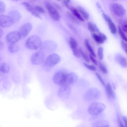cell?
I'll return each instance as SVG.
<instances>
[{
	"mask_svg": "<svg viewBox=\"0 0 127 127\" xmlns=\"http://www.w3.org/2000/svg\"><path fill=\"white\" fill-rule=\"evenodd\" d=\"M108 23L111 32L113 34H116L117 32V29L115 24L112 22Z\"/></svg>",
	"mask_w": 127,
	"mask_h": 127,
	"instance_id": "484cf974",
	"label": "cell"
},
{
	"mask_svg": "<svg viewBox=\"0 0 127 127\" xmlns=\"http://www.w3.org/2000/svg\"><path fill=\"white\" fill-rule=\"evenodd\" d=\"M123 119L125 124V127H127V118L125 116H124L123 117Z\"/></svg>",
	"mask_w": 127,
	"mask_h": 127,
	"instance_id": "ab89813d",
	"label": "cell"
},
{
	"mask_svg": "<svg viewBox=\"0 0 127 127\" xmlns=\"http://www.w3.org/2000/svg\"><path fill=\"white\" fill-rule=\"evenodd\" d=\"M77 79V74L74 72L68 73L64 80L61 86H68L73 84L76 82Z\"/></svg>",
	"mask_w": 127,
	"mask_h": 127,
	"instance_id": "9c48e42d",
	"label": "cell"
},
{
	"mask_svg": "<svg viewBox=\"0 0 127 127\" xmlns=\"http://www.w3.org/2000/svg\"><path fill=\"white\" fill-rule=\"evenodd\" d=\"M98 34L99 35L103 38V40L105 41L107 39V37L104 34L102 33L99 32H98Z\"/></svg>",
	"mask_w": 127,
	"mask_h": 127,
	"instance_id": "74e56055",
	"label": "cell"
},
{
	"mask_svg": "<svg viewBox=\"0 0 127 127\" xmlns=\"http://www.w3.org/2000/svg\"><path fill=\"white\" fill-rule=\"evenodd\" d=\"M99 68L102 73L106 74L107 73V70L106 67L101 62H99L98 63Z\"/></svg>",
	"mask_w": 127,
	"mask_h": 127,
	"instance_id": "83f0119b",
	"label": "cell"
},
{
	"mask_svg": "<svg viewBox=\"0 0 127 127\" xmlns=\"http://www.w3.org/2000/svg\"><path fill=\"white\" fill-rule=\"evenodd\" d=\"M78 49L80 55L81 56L86 62L89 63L90 60L89 57L81 48H79Z\"/></svg>",
	"mask_w": 127,
	"mask_h": 127,
	"instance_id": "cb8c5ba5",
	"label": "cell"
},
{
	"mask_svg": "<svg viewBox=\"0 0 127 127\" xmlns=\"http://www.w3.org/2000/svg\"><path fill=\"white\" fill-rule=\"evenodd\" d=\"M69 43L70 47L72 50L77 48L78 43L76 40L74 38L72 37H70Z\"/></svg>",
	"mask_w": 127,
	"mask_h": 127,
	"instance_id": "44dd1931",
	"label": "cell"
},
{
	"mask_svg": "<svg viewBox=\"0 0 127 127\" xmlns=\"http://www.w3.org/2000/svg\"><path fill=\"white\" fill-rule=\"evenodd\" d=\"M70 86H61L58 92V95L62 97H65L69 95L70 92Z\"/></svg>",
	"mask_w": 127,
	"mask_h": 127,
	"instance_id": "4fadbf2b",
	"label": "cell"
},
{
	"mask_svg": "<svg viewBox=\"0 0 127 127\" xmlns=\"http://www.w3.org/2000/svg\"><path fill=\"white\" fill-rule=\"evenodd\" d=\"M106 107L105 105L103 103L95 102L89 106L88 109V112L91 115H97L104 111Z\"/></svg>",
	"mask_w": 127,
	"mask_h": 127,
	"instance_id": "7a4b0ae2",
	"label": "cell"
},
{
	"mask_svg": "<svg viewBox=\"0 0 127 127\" xmlns=\"http://www.w3.org/2000/svg\"><path fill=\"white\" fill-rule=\"evenodd\" d=\"M42 41L40 38L37 35H32L27 39L25 42L26 47L28 49L35 50L41 45Z\"/></svg>",
	"mask_w": 127,
	"mask_h": 127,
	"instance_id": "6da1fadb",
	"label": "cell"
},
{
	"mask_svg": "<svg viewBox=\"0 0 127 127\" xmlns=\"http://www.w3.org/2000/svg\"><path fill=\"white\" fill-rule=\"evenodd\" d=\"M68 72L65 69H62L57 71L54 74L53 80L56 84L61 86L63 84Z\"/></svg>",
	"mask_w": 127,
	"mask_h": 127,
	"instance_id": "277c9868",
	"label": "cell"
},
{
	"mask_svg": "<svg viewBox=\"0 0 127 127\" xmlns=\"http://www.w3.org/2000/svg\"><path fill=\"white\" fill-rule=\"evenodd\" d=\"M21 35L19 32L13 31L9 33L6 36L7 41L10 44L16 43L20 39Z\"/></svg>",
	"mask_w": 127,
	"mask_h": 127,
	"instance_id": "ba28073f",
	"label": "cell"
},
{
	"mask_svg": "<svg viewBox=\"0 0 127 127\" xmlns=\"http://www.w3.org/2000/svg\"><path fill=\"white\" fill-rule=\"evenodd\" d=\"M118 31L119 34L123 40L127 42V36L120 26L118 27Z\"/></svg>",
	"mask_w": 127,
	"mask_h": 127,
	"instance_id": "4316f807",
	"label": "cell"
},
{
	"mask_svg": "<svg viewBox=\"0 0 127 127\" xmlns=\"http://www.w3.org/2000/svg\"><path fill=\"white\" fill-rule=\"evenodd\" d=\"M121 44L123 49L124 50L126 53H127V43L124 40H122Z\"/></svg>",
	"mask_w": 127,
	"mask_h": 127,
	"instance_id": "e575fe53",
	"label": "cell"
},
{
	"mask_svg": "<svg viewBox=\"0 0 127 127\" xmlns=\"http://www.w3.org/2000/svg\"><path fill=\"white\" fill-rule=\"evenodd\" d=\"M85 43L88 50L90 52V54L94 57H96V55L95 51L90 44L89 40L88 39H85Z\"/></svg>",
	"mask_w": 127,
	"mask_h": 127,
	"instance_id": "d6986e66",
	"label": "cell"
},
{
	"mask_svg": "<svg viewBox=\"0 0 127 127\" xmlns=\"http://www.w3.org/2000/svg\"><path fill=\"white\" fill-rule=\"evenodd\" d=\"M102 15L104 19L108 23L112 22L111 18L109 16L104 13H103Z\"/></svg>",
	"mask_w": 127,
	"mask_h": 127,
	"instance_id": "836d02e7",
	"label": "cell"
},
{
	"mask_svg": "<svg viewBox=\"0 0 127 127\" xmlns=\"http://www.w3.org/2000/svg\"><path fill=\"white\" fill-rule=\"evenodd\" d=\"M70 1V0H66L64 1V4L67 8H68L69 6V3Z\"/></svg>",
	"mask_w": 127,
	"mask_h": 127,
	"instance_id": "f35d334b",
	"label": "cell"
},
{
	"mask_svg": "<svg viewBox=\"0 0 127 127\" xmlns=\"http://www.w3.org/2000/svg\"><path fill=\"white\" fill-rule=\"evenodd\" d=\"M79 11L83 17L86 20L88 19L89 17V15L87 11L83 7L80 6H78Z\"/></svg>",
	"mask_w": 127,
	"mask_h": 127,
	"instance_id": "ffe728a7",
	"label": "cell"
},
{
	"mask_svg": "<svg viewBox=\"0 0 127 127\" xmlns=\"http://www.w3.org/2000/svg\"><path fill=\"white\" fill-rule=\"evenodd\" d=\"M103 48L102 47H98L97 49V54L99 59L102 60L103 58Z\"/></svg>",
	"mask_w": 127,
	"mask_h": 127,
	"instance_id": "f1b7e54d",
	"label": "cell"
},
{
	"mask_svg": "<svg viewBox=\"0 0 127 127\" xmlns=\"http://www.w3.org/2000/svg\"><path fill=\"white\" fill-rule=\"evenodd\" d=\"M45 5L51 17L55 21H59L60 18V15L55 8L52 4L48 2H45Z\"/></svg>",
	"mask_w": 127,
	"mask_h": 127,
	"instance_id": "8992f818",
	"label": "cell"
},
{
	"mask_svg": "<svg viewBox=\"0 0 127 127\" xmlns=\"http://www.w3.org/2000/svg\"><path fill=\"white\" fill-rule=\"evenodd\" d=\"M13 23L8 16L3 14L0 15V26L3 28H7L10 27Z\"/></svg>",
	"mask_w": 127,
	"mask_h": 127,
	"instance_id": "30bf717a",
	"label": "cell"
},
{
	"mask_svg": "<svg viewBox=\"0 0 127 127\" xmlns=\"http://www.w3.org/2000/svg\"><path fill=\"white\" fill-rule=\"evenodd\" d=\"M106 94L109 97L111 98L114 97V93L112 86L110 83H108L106 85Z\"/></svg>",
	"mask_w": 127,
	"mask_h": 127,
	"instance_id": "e0dca14e",
	"label": "cell"
},
{
	"mask_svg": "<svg viewBox=\"0 0 127 127\" xmlns=\"http://www.w3.org/2000/svg\"><path fill=\"white\" fill-rule=\"evenodd\" d=\"M87 27L89 30L92 32H99V29L96 25L91 22L89 21L88 23Z\"/></svg>",
	"mask_w": 127,
	"mask_h": 127,
	"instance_id": "ac0fdd59",
	"label": "cell"
},
{
	"mask_svg": "<svg viewBox=\"0 0 127 127\" xmlns=\"http://www.w3.org/2000/svg\"><path fill=\"white\" fill-rule=\"evenodd\" d=\"M84 64L86 68L90 70L95 71L96 70V67L94 65H89L86 63H84Z\"/></svg>",
	"mask_w": 127,
	"mask_h": 127,
	"instance_id": "4dcf8cb0",
	"label": "cell"
},
{
	"mask_svg": "<svg viewBox=\"0 0 127 127\" xmlns=\"http://www.w3.org/2000/svg\"><path fill=\"white\" fill-rule=\"evenodd\" d=\"M121 28L122 30L124 32H127V21L126 20H124L123 22Z\"/></svg>",
	"mask_w": 127,
	"mask_h": 127,
	"instance_id": "d6a6232c",
	"label": "cell"
},
{
	"mask_svg": "<svg viewBox=\"0 0 127 127\" xmlns=\"http://www.w3.org/2000/svg\"><path fill=\"white\" fill-rule=\"evenodd\" d=\"M99 127H110V126L107 124H105L104 125Z\"/></svg>",
	"mask_w": 127,
	"mask_h": 127,
	"instance_id": "ee69618b",
	"label": "cell"
},
{
	"mask_svg": "<svg viewBox=\"0 0 127 127\" xmlns=\"http://www.w3.org/2000/svg\"><path fill=\"white\" fill-rule=\"evenodd\" d=\"M116 61L123 67H125L127 66V61L125 57L121 55H118L116 57Z\"/></svg>",
	"mask_w": 127,
	"mask_h": 127,
	"instance_id": "2e32d148",
	"label": "cell"
},
{
	"mask_svg": "<svg viewBox=\"0 0 127 127\" xmlns=\"http://www.w3.org/2000/svg\"><path fill=\"white\" fill-rule=\"evenodd\" d=\"M35 9L37 12L41 13H44L45 11L44 9L42 7L36 5L34 7Z\"/></svg>",
	"mask_w": 127,
	"mask_h": 127,
	"instance_id": "1f68e13d",
	"label": "cell"
},
{
	"mask_svg": "<svg viewBox=\"0 0 127 127\" xmlns=\"http://www.w3.org/2000/svg\"><path fill=\"white\" fill-rule=\"evenodd\" d=\"M32 28V26L30 23H27L22 25L20 27L19 32L21 36L23 37L27 36Z\"/></svg>",
	"mask_w": 127,
	"mask_h": 127,
	"instance_id": "8fae6325",
	"label": "cell"
},
{
	"mask_svg": "<svg viewBox=\"0 0 127 127\" xmlns=\"http://www.w3.org/2000/svg\"><path fill=\"white\" fill-rule=\"evenodd\" d=\"M22 4L26 9L32 15L40 19H42L41 17L38 13L29 3L27 2H22Z\"/></svg>",
	"mask_w": 127,
	"mask_h": 127,
	"instance_id": "7c38bea8",
	"label": "cell"
},
{
	"mask_svg": "<svg viewBox=\"0 0 127 127\" xmlns=\"http://www.w3.org/2000/svg\"><path fill=\"white\" fill-rule=\"evenodd\" d=\"M119 127H125L120 120L119 121Z\"/></svg>",
	"mask_w": 127,
	"mask_h": 127,
	"instance_id": "60d3db41",
	"label": "cell"
},
{
	"mask_svg": "<svg viewBox=\"0 0 127 127\" xmlns=\"http://www.w3.org/2000/svg\"><path fill=\"white\" fill-rule=\"evenodd\" d=\"M92 36L95 41L98 44H102L104 42L102 37L98 34L93 33L92 34Z\"/></svg>",
	"mask_w": 127,
	"mask_h": 127,
	"instance_id": "603a6c76",
	"label": "cell"
},
{
	"mask_svg": "<svg viewBox=\"0 0 127 127\" xmlns=\"http://www.w3.org/2000/svg\"><path fill=\"white\" fill-rule=\"evenodd\" d=\"M60 60V57L58 54H51L45 60L44 63V66L46 69L48 70L58 63Z\"/></svg>",
	"mask_w": 127,
	"mask_h": 127,
	"instance_id": "3957f363",
	"label": "cell"
},
{
	"mask_svg": "<svg viewBox=\"0 0 127 127\" xmlns=\"http://www.w3.org/2000/svg\"><path fill=\"white\" fill-rule=\"evenodd\" d=\"M45 57L44 54L43 52L40 51L36 52L32 55L31 62L34 64H40L44 61Z\"/></svg>",
	"mask_w": 127,
	"mask_h": 127,
	"instance_id": "52a82bcc",
	"label": "cell"
},
{
	"mask_svg": "<svg viewBox=\"0 0 127 127\" xmlns=\"http://www.w3.org/2000/svg\"><path fill=\"white\" fill-rule=\"evenodd\" d=\"M3 31L1 28L0 27V38L2 37L3 35Z\"/></svg>",
	"mask_w": 127,
	"mask_h": 127,
	"instance_id": "7bdbcfd3",
	"label": "cell"
},
{
	"mask_svg": "<svg viewBox=\"0 0 127 127\" xmlns=\"http://www.w3.org/2000/svg\"><path fill=\"white\" fill-rule=\"evenodd\" d=\"M19 46L16 43L10 44L8 47L9 51L12 53H15L20 50Z\"/></svg>",
	"mask_w": 127,
	"mask_h": 127,
	"instance_id": "7402d4cb",
	"label": "cell"
},
{
	"mask_svg": "<svg viewBox=\"0 0 127 127\" xmlns=\"http://www.w3.org/2000/svg\"><path fill=\"white\" fill-rule=\"evenodd\" d=\"M89 57L90 60L91 61L92 63L95 65H97L98 64L97 62L94 57L91 54L90 55Z\"/></svg>",
	"mask_w": 127,
	"mask_h": 127,
	"instance_id": "8d00e7d4",
	"label": "cell"
},
{
	"mask_svg": "<svg viewBox=\"0 0 127 127\" xmlns=\"http://www.w3.org/2000/svg\"><path fill=\"white\" fill-rule=\"evenodd\" d=\"M8 16L12 20L13 23L18 21L21 18V15L20 13L17 11L12 10L8 13Z\"/></svg>",
	"mask_w": 127,
	"mask_h": 127,
	"instance_id": "5bb4252c",
	"label": "cell"
},
{
	"mask_svg": "<svg viewBox=\"0 0 127 127\" xmlns=\"http://www.w3.org/2000/svg\"><path fill=\"white\" fill-rule=\"evenodd\" d=\"M95 75L101 83L103 85H105L104 82L102 78L100 75L97 73H95Z\"/></svg>",
	"mask_w": 127,
	"mask_h": 127,
	"instance_id": "d590c367",
	"label": "cell"
},
{
	"mask_svg": "<svg viewBox=\"0 0 127 127\" xmlns=\"http://www.w3.org/2000/svg\"><path fill=\"white\" fill-rule=\"evenodd\" d=\"M68 8L70 10L73 15L76 18L81 21H84V18L76 8L70 6Z\"/></svg>",
	"mask_w": 127,
	"mask_h": 127,
	"instance_id": "9a60e30c",
	"label": "cell"
},
{
	"mask_svg": "<svg viewBox=\"0 0 127 127\" xmlns=\"http://www.w3.org/2000/svg\"><path fill=\"white\" fill-rule=\"evenodd\" d=\"M9 70V67L6 63H3L0 65V71L4 73H7Z\"/></svg>",
	"mask_w": 127,
	"mask_h": 127,
	"instance_id": "d4e9b609",
	"label": "cell"
},
{
	"mask_svg": "<svg viewBox=\"0 0 127 127\" xmlns=\"http://www.w3.org/2000/svg\"><path fill=\"white\" fill-rule=\"evenodd\" d=\"M110 7L112 12L118 16H122L126 13L125 9L120 3L116 2H112L110 4Z\"/></svg>",
	"mask_w": 127,
	"mask_h": 127,
	"instance_id": "5b68a950",
	"label": "cell"
},
{
	"mask_svg": "<svg viewBox=\"0 0 127 127\" xmlns=\"http://www.w3.org/2000/svg\"><path fill=\"white\" fill-rule=\"evenodd\" d=\"M6 6L5 3L2 1L0 0V15H1L5 11Z\"/></svg>",
	"mask_w": 127,
	"mask_h": 127,
	"instance_id": "f546056e",
	"label": "cell"
},
{
	"mask_svg": "<svg viewBox=\"0 0 127 127\" xmlns=\"http://www.w3.org/2000/svg\"><path fill=\"white\" fill-rule=\"evenodd\" d=\"M4 44L1 41H0V49H1L3 48Z\"/></svg>",
	"mask_w": 127,
	"mask_h": 127,
	"instance_id": "b9f144b4",
	"label": "cell"
}]
</instances>
